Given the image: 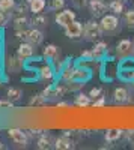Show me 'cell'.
<instances>
[{
    "mask_svg": "<svg viewBox=\"0 0 134 150\" xmlns=\"http://www.w3.org/2000/svg\"><path fill=\"white\" fill-rule=\"evenodd\" d=\"M14 108V102L11 99H0V110H11Z\"/></svg>",
    "mask_w": 134,
    "mask_h": 150,
    "instance_id": "obj_33",
    "label": "cell"
},
{
    "mask_svg": "<svg viewBox=\"0 0 134 150\" xmlns=\"http://www.w3.org/2000/svg\"><path fill=\"white\" fill-rule=\"evenodd\" d=\"M42 56H44L45 59H48V60L54 62V60H57L59 56H60V50H59V47H56L54 44H48V45L42 50Z\"/></svg>",
    "mask_w": 134,
    "mask_h": 150,
    "instance_id": "obj_14",
    "label": "cell"
},
{
    "mask_svg": "<svg viewBox=\"0 0 134 150\" xmlns=\"http://www.w3.org/2000/svg\"><path fill=\"white\" fill-rule=\"evenodd\" d=\"M131 84H133V87H134V80H133V81H131Z\"/></svg>",
    "mask_w": 134,
    "mask_h": 150,
    "instance_id": "obj_41",
    "label": "cell"
},
{
    "mask_svg": "<svg viewBox=\"0 0 134 150\" xmlns=\"http://www.w3.org/2000/svg\"><path fill=\"white\" fill-rule=\"evenodd\" d=\"M8 23H9V15H8V12L0 11V27H6Z\"/></svg>",
    "mask_w": 134,
    "mask_h": 150,
    "instance_id": "obj_35",
    "label": "cell"
},
{
    "mask_svg": "<svg viewBox=\"0 0 134 150\" xmlns=\"http://www.w3.org/2000/svg\"><path fill=\"white\" fill-rule=\"evenodd\" d=\"M76 20V12H72L71 9H63V11H59L57 14H56V17H54V21H56V24L57 26H60V27H66L69 23H72Z\"/></svg>",
    "mask_w": 134,
    "mask_h": 150,
    "instance_id": "obj_4",
    "label": "cell"
},
{
    "mask_svg": "<svg viewBox=\"0 0 134 150\" xmlns=\"http://www.w3.org/2000/svg\"><path fill=\"white\" fill-rule=\"evenodd\" d=\"M36 147L41 149V150H48L51 147V140L48 138L47 135H41L38 138V141H36Z\"/></svg>",
    "mask_w": 134,
    "mask_h": 150,
    "instance_id": "obj_28",
    "label": "cell"
},
{
    "mask_svg": "<svg viewBox=\"0 0 134 150\" xmlns=\"http://www.w3.org/2000/svg\"><path fill=\"white\" fill-rule=\"evenodd\" d=\"M89 96L92 99H96V98L103 96V89H101V87H92L91 92H89Z\"/></svg>",
    "mask_w": 134,
    "mask_h": 150,
    "instance_id": "obj_34",
    "label": "cell"
},
{
    "mask_svg": "<svg viewBox=\"0 0 134 150\" xmlns=\"http://www.w3.org/2000/svg\"><path fill=\"white\" fill-rule=\"evenodd\" d=\"M89 11H91V14L95 17V18H98V17H103L105 15V12H107V5L103 2V0H89Z\"/></svg>",
    "mask_w": 134,
    "mask_h": 150,
    "instance_id": "obj_6",
    "label": "cell"
},
{
    "mask_svg": "<svg viewBox=\"0 0 134 150\" xmlns=\"http://www.w3.org/2000/svg\"><path fill=\"white\" fill-rule=\"evenodd\" d=\"M89 78H91V72L86 68H76L74 69V78L72 80H78V81L86 83Z\"/></svg>",
    "mask_w": 134,
    "mask_h": 150,
    "instance_id": "obj_20",
    "label": "cell"
},
{
    "mask_svg": "<svg viewBox=\"0 0 134 150\" xmlns=\"http://www.w3.org/2000/svg\"><path fill=\"white\" fill-rule=\"evenodd\" d=\"M30 24L29 18L26 15H23V17H15L14 18V29L15 30H23V29H27V26Z\"/></svg>",
    "mask_w": 134,
    "mask_h": 150,
    "instance_id": "obj_23",
    "label": "cell"
},
{
    "mask_svg": "<svg viewBox=\"0 0 134 150\" xmlns=\"http://www.w3.org/2000/svg\"><path fill=\"white\" fill-rule=\"evenodd\" d=\"M91 51H92L93 60H100V59H103V57L105 56V53H107V44H105L104 41H98V42L93 45V48H91Z\"/></svg>",
    "mask_w": 134,
    "mask_h": 150,
    "instance_id": "obj_13",
    "label": "cell"
},
{
    "mask_svg": "<svg viewBox=\"0 0 134 150\" xmlns=\"http://www.w3.org/2000/svg\"><path fill=\"white\" fill-rule=\"evenodd\" d=\"M81 59L93 60V57H92V51H91V50H86V51H83V53H81Z\"/></svg>",
    "mask_w": 134,
    "mask_h": 150,
    "instance_id": "obj_39",
    "label": "cell"
},
{
    "mask_svg": "<svg viewBox=\"0 0 134 150\" xmlns=\"http://www.w3.org/2000/svg\"><path fill=\"white\" fill-rule=\"evenodd\" d=\"M124 2H125V0H124Z\"/></svg>",
    "mask_w": 134,
    "mask_h": 150,
    "instance_id": "obj_45",
    "label": "cell"
},
{
    "mask_svg": "<svg viewBox=\"0 0 134 150\" xmlns=\"http://www.w3.org/2000/svg\"><path fill=\"white\" fill-rule=\"evenodd\" d=\"M71 147H72V141L66 135L59 137V138H56V141H54V149H57V150H68Z\"/></svg>",
    "mask_w": 134,
    "mask_h": 150,
    "instance_id": "obj_15",
    "label": "cell"
},
{
    "mask_svg": "<svg viewBox=\"0 0 134 150\" xmlns=\"http://www.w3.org/2000/svg\"><path fill=\"white\" fill-rule=\"evenodd\" d=\"M124 135H125V138H127L128 141H131V144L134 143V129H131V131H127V132H124Z\"/></svg>",
    "mask_w": 134,
    "mask_h": 150,
    "instance_id": "obj_38",
    "label": "cell"
},
{
    "mask_svg": "<svg viewBox=\"0 0 134 150\" xmlns=\"http://www.w3.org/2000/svg\"><path fill=\"white\" fill-rule=\"evenodd\" d=\"M122 137H124V131L122 129H107L105 134H104V138L108 143L118 141L119 138H122Z\"/></svg>",
    "mask_w": 134,
    "mask_h": 150,
    "instance_id": "obj_16",
    "label": "cell"
},
{
    "mask_svg": "<svg viewBox=\"0 0 134 150\" xmlns=\"http://www.w3.org/2000/svg\"><path fill=\"white\" fill-rule=\"evenodd\" d=\"M133 149H134V143H133Z\"/></svg>",
    "mask_w": 134,
    "mask_h": 150,
    "instance_id": "obj_42",
    "label": "cell"
},
{
    "mask_svg": "<svg viewBox=\"0 0 134 150\" xmlns=\"http://www.w3.org/2000/svg\"><path fill=\"white\" fill-rule=\"evenodd\" d=\"M93 108H103L105 105V98L104 96H100V98H96L95 101H93Z\"/></svg>",
    "mask_w": 134,
    "mask_h": 150,
    "instance_id": "obj_36",
    "label": "cell"
},
{
    "mask_svg": "<svg viewBox=\"0 0 134 150\" xmlns=\"http://www.w3.org/2000/svg\"><path fill=\"white\" fill-rule=\"evenodd\" d=\"M0 84H2V80H0Z\"/></svg>",
    "mask_w": 134,
    "mask_h": 150,
    "instance_id": "obj_43",
    "label": "cell"
},
{
    "mask_svg": "<svg viewBox=\"0 0 134 150\" xmlns=\"http://www.w3.org/2000/svg\"><path fill=\"white\" fill-rule=\"evenodd\" d=\"M47 101V98L42 95V93H38V95H35L30 98V101H29V105L30 107H42Z\"/></svg>",
    "mask_w": 134,
    "mask_h": 150,
    "instance_id": "obj_26",
    "label": "cell"
},
{
    "mask_svg": "<svg viewBox=\"0 0 134 150\" xmlns=\"http://www.w3.org/2000/svg\"><path fill=\"white\" fill-rule=\"evenodd\" d=\"M54 77V71L51 68V65H44L41 69H39V78L44 80V81H51Z\"/></svg>",
    "mask_w": 134,
    "mask_h": 150,
    "instance_id": "obj_18",
    "label": "cell"
},
{
    "mask_svg": "<svg viewBox=\"0 0 134 150\" xmlns=\"http://www.w3.org/2000/svg\"><path fill=\"white\" fill-rule=\"evenodd\" d=\"M124 21L128 29H134V9H130L124 14Z\"/></svg>",
    "mask_w": 134,
    "mask_h": 150,
    "instance_id": "obj_30",
    "label": "cell"
},
{
    "mask_svg": "<svg viewBox=\"0 0 134 150\" xmlns=\"http://www.w3.org/2000/svg\"><path fill=\"white\" fill-rule=\"evenodd\" d=\"M27 35H29V29H23V30H15V38L21 42H27Z\"/></svg>",
    "mask_w": 134,
    "mask_h": 150,
    "instance_id": "obj_31",
    "label": "cell"
},
{
    "mask_svg": "<svg viewBox=\"0 0 134 150\" xmlns=\"http://www.w3.org/2000/svg\"><path fill=\"white\" fill-rule=\"evenodd\" d=\"M8 137L18 146H26L27 144V134L21 129H18V128L8 129Z\"/></svg>",
    "mask_w": 134,
    "mask_h": 150,
    "instance_id": "obj_7",
    "label": "cell"
},
{
    "mask_svg": "<svg viewBox=\"0 0 134 150\" xmlns=\"http://www.w3.org/2000/svg\"><path fill=\"white\" fill-rule=\"evenodd\" d=\"M65 84L68 87V92H80L83 89V86H84V83L83 81H78V80H69Z\"/></svg>",
    "mask_w": 134,
    "mask_h": 150,
    "instance_id": "obj_27",
    "label": "cell"
},
{
    "mask_svg": "<svg viewBox=\"0 0 134 150\" xmlns=\"http://www.w3.org/2000/svg\"><path fill=\"white\" fill-rule=\"evenodd\" d=\"M42 41H44V35H42V30H41V29H36V27L29 29L27 42H30V44L35 45V47H38V45L42 44Z\"/></svg>",
    "mask_w": 134,
    "mask_h": 150,
    "instance_id": "obj_11",
    "label": "cell"
},
{
    "mask_svg": "<svg viewBox=\"0 0 134 150\" xmlns=\"http://www.w3.org/2000/svg\"><path fill=\"white\" fill-rule=\"evenodd\" d=\"M74 104H76L77 107H80V108H86V107H89V105L92 104V98H91L89 95L78 93V95L76 96V101H74Z\"/></svg>",
    "mask_w": 134,
    "mask_h": 150,
    "instance_id": "obj_19",
    "label": "cell"
},
{
    "mask_svg": "<svg viewBox=\"0 0 134 150\" xmlns=\"http://www.w3.org/2000/svg\"><path fill=\"white\" fill-rule=\"evenodd\" d=\"M65 35L69 38V39H78V38H81V35H83V24L80 21L74 20L65 27Z\"/></svg>",
    "mask_w": 134,
    "mask_h": 150,
    "instance_id": "obj_5",
    "label": "cell"
},
{
    "mask_svg": "<svg viewBox=\"0 0 134 150\" xmlns=\"http://www.w3.org/2000/svg\"><path fill=\"white\" fill-rule=\"evenodd\" d=\"M30 24L33 27H36V29H44V27H47V17H44V15H41V14H35V17H33V20L30 21Z\"/></svg>",
    "mask_w": 134,
    "mask_h": 150,
    "instance_id": "obj_22",
    "label": "cell"
},
{
    "mask_svg": "<svg viewBox=\"0 0 134 150\" xmlns=\"http://www.w3.org/2000/svg\"><path fill=\"white\" fill-rule=\"evenodd\" d=\"M74 66H72V63H71V59H66V62L63 63V66H62V74H60V78H62V81L63 83H66V81H69V80H72L74 78Z\"/></svg>",
    "mask_w": 134,
    "mask_h": 150,
    "instance_id": "obj_12",
    "label": "cell"
},
{
    "mask_svg": "<svg viewBox=\"0 0 134 150\" xmlns=\"http://www.w3.org/2000/svg\"><path fill=\"white\" fill-rule=\"evenodd\" d=\"M72 5H74L77 9H83L84 6L89 5V0H72Z\"/></svg>",
    "mask_w": 134,
    "mask_h": 150,
    "instance_id": "obj_37",
    "label": "cell"
},
{
    "mask_svg": "<svg viewBox=\"0 0 134 150\" xmlns=\"http://www.w3.org/2000/svg\"><path fill=\"white\" fill-rule=\"evenodd\" d=\"M15 0H0V11L3 12H11L15 8Z\"/></svg>",
    "mask_w": 134,
    "mask_h": 150,
    "instance_id": "obj_29",
    "label": "cell"
},
{
    "mask_svg": "<svg viewBox=\"0 0 134 150\" xmlns=\"http://www.w3.org/2000/svg\"><path fill=\"white\" fill-rule=\"evenodd\" d=\"M23 98V90L18 89V87H11L8 89V99H11L12 102H17Z\"/></svg>",
    "mask_w": 134,
    "mask_h": 150,
    "instance_id": "obj_24",
    "label": "cell"
},
{
    "mask_svg": "<svg viewBox=\"0 0 134 150\" xmlns=\"http://www.w3.org/2000/svg\"><path fill=\"white\" fill-rule=\"evenodd\" d=\"M134 54V42L130 39H122L116 45V57L119 60H124Z\"/></svg>",
    "mask_w": 134,
    "mask_h": 150,
    "instance_id": "obj_3",
    "label": "cell"
},
{
    "mask_svg": "<svg viewBox=\"0 0 134 150\" xmlns=\"http://www.w3.org/2000/svg\"><path fill=\"white\" fill-rule=\"evenodd\" d=\"M103 35V29H101V24L95 20H89L86 21V24L83 26V38L86 39L88 42H95L98 41Z\"/></svg>",
    "mask_w": 134,
    "mask_h": 150,
    "instance_id": "obj_1",
    "label": "cell"
},
{
    "mask_svg": "<svg viewBox=\"0 0 134 150\" xmlns=\"http://www.w3.org/2000/svg\"><path fill=\"white\" fill-rule=\"evenodd\" d=\"M108 9H110L115 15H120L125 12V3L124 0H112L110 3H108Z\"/></svg>",
    "mask_w": 134,
    "mask_h": 150,
    "instance_id": "obj_17",
    "label": "cell"
},
{
    "mask_svg": "<svg viewBox=\"0 0 134 150\" xmlns=\"http://www.w3.org/2000/svg\"><path fill=\"white\" fill-rule=\"evenodd\" d=\"M69 104L68 102H57V108H68Z\"/></svg>",
    "mask_w": 134,
    "mask_h": 150,
    "instance_id": "obj_40",
    "label": "cell"
},
{
    "mask_svg": "<svg viewBox=\"0 0 134 150\" xmlns=\"http://www.w3.org/2000/svg\"><path fill=\"white\" fill-rule=\"evenodd\" d=\"M30 11L29 9V3L27 2H24V3H18L15 5V8L12 9V14H14L15 17H23V15H26V12Z\"/></svg>",
    "mask_w": 134,
    "mask_h": 150,
    "instance_id": "obj_25",
    "label": "cell"
},
{
    "mask_svg": "<svg viewBox=\"0 0 134 150\" xmlns=\"http://www.w3.org/2000/svg\"><path fill=\"white\" fill-rule=\"evenodd\" d=\"M45 0H32V2L29 3V9L30 12H33V14H41V12L44 11L45 8Z\"/></svg>",
    "mask_w": 134,
    "mask_h": 150,
    "instance_id": "obj_21",
    "label": "cell"
},
{
    "mask_svg": "<svg viewBox=\"0 0 134 150\" xmlns=\"http://www.w3.org/2000/svg\"><path fill=\"white\" fill-rule=\"evenodd\" d=\"M100 24H101L103 32H105V33H115V32L119 30V24L120 23H119L118 15H115V14H105V15L101 17Z\"/></svg>",
    "mask_w": 134,
    "mask_h": 150,
    "instance_id": "obj_2",
    "label": "cell"
},
{
    "mask_svg": "<svg viewBox=\"0 0 134 150\" xmlns=\"http://www.w3.org/2000/svg\"><path fill=\"white\" fill-rule=\"evenodd\" d=\"M133 101H134V98H133Z\"/></svg>",
    "mask_w": 134,
    "mask_h": 150,
    "instance_id": "obj_44",
    "label": "cell"
},
{
    "mask_svg": "<svg viewBox=\"0 0 134 150\" xmlns=\"http://www.w3.org/2000/svg\"><path fill=\"white\" fill-rule=\"evenodd\" d=\"M113 101L119 105L127 104L130 101V92L127 87H116L115 92H113Z\"/></svg>",
    "mask_w": 134,
    "mask_h": 150,
    "instance_id": "obj_10",
    "label": "cell"
},
{
    "mask_svg": "<svg viewBox=\"0 0 134 150\" xmlns=\"http://www.w3.org/2000/svg\"><path fill=\"white\" fill-rule=\"evenodd\" d=\"M23 59H20L18 56H11L6 60V68L9 74H18L23 69Z\"/></svg>",
    "mask_w": 134,
    "mask_h": 150,
    "instance_id": "obj_9",
    "label": "cell"
},
{
    "mask_svg": "<svg viewBox=\"0 0 134 150\" xmlns=\"http://www.w3.org/2000/svg\"><path fill=\"white\" fill-rule=\"evenodd\" d=\"M65 0H51V3H50V8L53 11H62L65 8Z\"/></svg>",
    "mask_w": 134,
    "mask_h": 150,
    "instance_id": "obj_32",
    "label": "cell"
},
{
    "mask_svg": "<svg viewBox=\"0 0 134 150\" xmlns=\"http://www.w3.org/2000/svg\"><path fill=\"white\" fill-rule=\"evenodd\" d=\"M35 54V45H32L30 42H21L18 50H17V56L23 60H27Z\"/></svg>",
    "mask_w": 134,
    "mask_h": 150,
    "instance_id": "obj_8",
    "label": "cell"
}]
</instances>
